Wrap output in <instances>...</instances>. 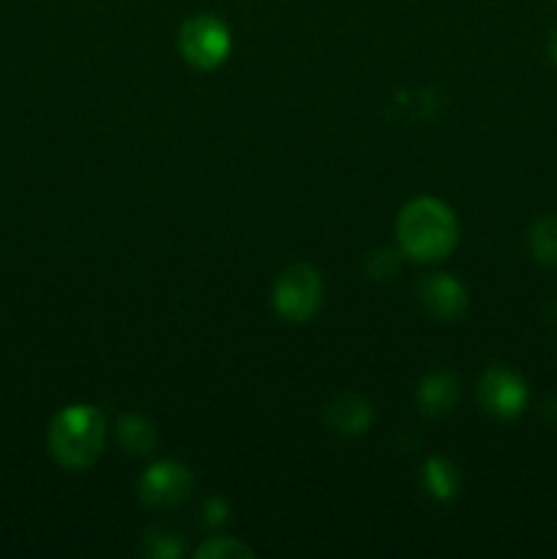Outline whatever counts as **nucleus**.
I'll use <instances>...</instances> for the list:
<instances>
[{
	"label": "nucleus",
	"mask_w": 557,
	"mask_h": 559,
	"mask_svg": "<svg viewBox=\"0 0 557 559\" xmlns=\"http://www.w3.org/2000/svg\"><path fill=\"white\" fill-rule=\"evenodd\" d=\"M396 240L404 257L415 262H440L457 249L459 222L437 197H415L396 218Z\"/></svg>",
	"instance_id": "obj_1"
},
{
	"label": "nucleus",
	"mask_w": 557,
	"mask_h": 559,
	"mask_svg": "<svg viewBox=\"0 0 557 559\" xmlns=\"http://www.w3.org/2000/svg\"><path fill=\"white\" fill-rule=\"evenodd\" d=\"M107 437V420L93 404L60 409L47 431L49 456L66 469H87L98 462Z\"/></svg>",
	"instance_id": "obj_2"
},
{
	"label": "nucleus",
	"mask_w": 557,
	"mask_h": 559,
	"mask_svg": "<svg viewBox=\"0 0 557 559\" xmlns=\"http://www.w3.org/2000/svg\"><path fill=\"white\" fill-rule=\"evenodd\" d=\"M273 309L282 320L295 322H309L317 314L322 304V278L306 262L289 265L287 271L278 273L276 284H273Z\"/></svg>",
	"instance_id": "obj_3"
},
{
	"label": "nucleus",
	"mask_w": 557,
	"mask_h": 559,
	"mask_svg": "<svg viewBox=\"0 0 557 559\" xmlns=\"http://www.w3.org/2000/svg\"><path fill=\"white\" fill-rule=\"evenodd\" d=\"M178 47L186 63L200 71H211L227 60L233 38H229V27L218 16L197 14L180 25Z\"/></svg>",
	"instance_id": "obj_4"
},
{
	"label": "nucleus",
	"mask_w": 557,
	"mask_h": 559,
	"mask_svg": "<svg viewBox=\"0 0 557 559\" xmlns=\"http://www.w3.org/2000/svg\"><path fill=\"white\" fill-rule=\"evenodd\" d=\"M194 489V478L180 462H156L142 473L137 484L140 502L151 511H173L183 506Z\"/></svg>",
	"instance_id": "obj_5"
},
{
	"label": "nucleus",
	"mask_w": 557,
	"mask_h": 559,
	"mask_svg": "<svg viewBox=\"0 0 557 559\" xmlns=\"http://www.w3.org/2000/svg\"><path fill=\"white\" fill-rule=\"evenodd\" d=\"M478 399L489 415L500 420H513L528 407V385L517 371L506 366H489L478 380Z\"/></svg>",
	"instance_id": "obj_6"
},
{
	"label": "nucleus",
	"mask_w": 557,
	"mask_h": 559,
	"mask_svg": "<svg viewBox=\"0 0 557 559\" xmlns=\"http://www.w3.org/2000/svg\"><path fill=\"white\" fill-rule=\"evenodd\" d=\"M418 300L437 320H459L467 311L470 295L464 284L451 273H431L418 282Z\"/></svg>",
	"instance_id": "obj_7"
},
{
	"label": "nucleus",
	"mask_w": 557,
	"mask_h": 559,
	"mask_svg": "<svg viewBox=\"0 0 557 559\" xmlns=\"http://www.w3.org/2000/svg\"><path fill=\"white\" fill-rule=\"evenodd\" d=\"M322 418L336 435L358 437L369 431L371 420H375V407H371L369 399L358 396V393H342L325 404Z\"/></svg>",
	"instance_id": "obj_8"
},
{
	"label": "nucleus",
	"mask_w": 557,
	"mask_h": 559,
	"mask_svg": "<svg viewBox=\"0 0 557 559\" xmlns=\"http://www.w3.org/2000/svg\"><path fill=\"white\" fill-rule=\"evenodd\" d=\"M459 396H462V385H459V377L453 371H431L418 385L420 415H426V418H442V415H448L457 407Z\"/></svg>",
	"instance_id": "obj_9"
},
{
	"label": "nucleus",
	"mask_w": 557,
	"mask_h": 559,
	"mask_svg": "<svg viewBox=\"0 0 557 559\" xmlns=\"http://www.w3.org/2000/svg\"><path fill=\"white\" fill-rule=\"evenodd\" d=\"M118 442L131 456H147V453L156 451L158 431L145 415H123L118 420Z\"/></svg>",
	"instance_id": "obj_10"
},
{
	"label": "nucleus",
	"mask_w": 557,
	"mask_h": 559,
	"mask_svg": "<svg viewBox=\"0 0 557 559\" xmlns=\"http://www.w3.org/2000/svg\"><path fill=\"white\" fill-rule=\"evenodd\" d=\"M420 478H424V489H426V495L431 497V500H437V502L457 500V495H459V469L453 467L448 459H442V456L426 459Z\"/></svg>",
	"instance_id": "obj_11"
},
{
	"label": "nucleus",
	"mask_w": 557,
	"mask_h": 559,
	"mask_svg": "<svg viewBox=\"0 0 557 559\" xmlns=\"http://www.w3.org/2000/svg\"><path fill=\"white\" fill-rule=\"evenodd\" d=\"M530 254L538 265L555 267L557 265V216H541L530 227Z\"/></svg>",
	"instance_id": "obj_12"
},
{
	"label": "nucleus",
	"mask_w": 557,
	"mask_h": 559,
	"mask_svg": "<svg viewBox=\"0 0 557 559\" xmlns=\"http://www.w3.org/2000/svg\"><path fill=\"white\" fill-rule=\"evenodd\" d=\"M140 551L153 559H178L183 555V535L167 527H151L142 535Z\"/></svg>",
	"instance_id": "obj_13"
},
{
	"label": "nucleus",
	"mask_w": 557,
	"mask_h": 559,
	"mask_svg": "<svg viewBox=\"0 0 557 559\" xmlns=\"http://www.w3.org/2000/svg\"><path fill=\"white\" fill-rule=\"evenodd\" d=\"M251 555H254V551L235 538H208L205 544L194 551L197 559H235V557H251Z\"/></svg>",
	"instance_id": "obj_14"
},
{
	"label": "nucleus",
	"mask_w": 557,
	"mask_h": 559,
	"mask_svg": "<svg viewBox=\"0 0 557 559\" xmlns=\"http://www.w3.org/2000/svg\"><path fill=\"white\" fill-rule=\"evenodd\" d=\"M366 271H369V276L377 278V282H382V278H393V273L399 271L396 251L391 249L371 251L369 260H366Z\"/></svg>",
	"instance_id": "obj_15"
},
{
	"label": "nucleus",
	"mask_w": 557,
	"mask_h": 559,
	"mask_svg": "<svg viewBox=\"0 0 557 559\" xmlns=\"http://www.w3.org/2000/svg\"><path fill=\"white\" fill-rule=\"evenodd\" d=\"M200 516H202V524H205V527H222L229 516L227 502H224L222 497H211V500H205V506H202Z\"/></svg>",
	"instance_id": "obj_16"
},
{
	"label": "nucleus",
	"mask_w": 557,
	"mask_h": 559,
	"mask_svg": "<svg viewBox=\"0 0 557 559\" xmlns=\"http://www.w3.org/2000/svg\"><path fill=\"white\" fill-rule=\"evenodd\" d=\"M549 58L557 63V27L552 31V36H549Z\"/></svg>",
	"instance_id": "obj_17"
}]
</instances>
